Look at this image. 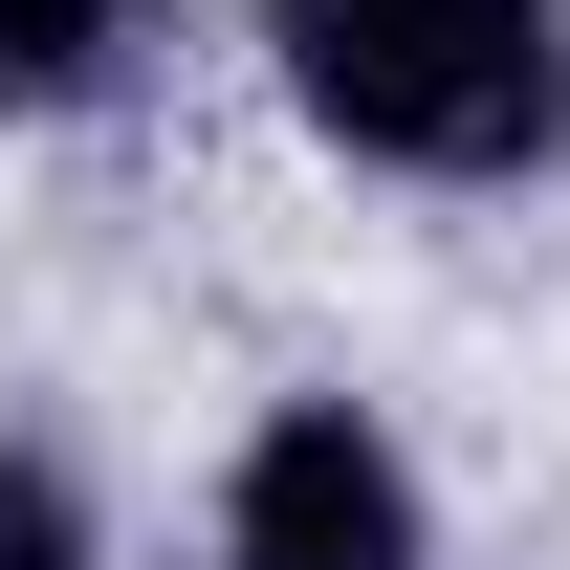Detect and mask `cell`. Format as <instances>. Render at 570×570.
<instances>
[{
  "instance_id": "1",
  "label": "cell",
  "mask_w": 570,
  "mask_h": 570,
  "mask_svg": "<svg viewBox=\"0 0 570 570\" xmlns=\"http://www.w3.org/2000/svg\"><path fill=\"white\" fill-rule=\"evenodd\" d=\"M285 110L395 176H527L570 132V0H264Z\"/></svg>"
},
{
  "instance_id": "2",
  "label": "cell",
  "mask_w": 570,
  "mask_h": 570,
  "mask_svg": "<svg viewBox=\"0 0 570 570\" xmlns=\"http://www.w3.org/2000/svg\"><path fill=\"white\" fill-rule=\"evenodd\" d=\"M219 570H417V483H395V439L352 395H307V417L242 439V527Z\"/></svg>"
},
{
  "instance_id": "3",
  "label": "cell",
  "mask_w": 570,
  "mask_h": 570,
  "mask_svg": "<svg viewBox=\"0 0 570 570\" xmlns=\"http://www.w3.org/2000/svg\"><path fill=\"white\" fill-rule=\"evenodd\" d=\"M132 67V0H0V110H88Z\"/></svg>"
},
{
  "instance_id": "4",
  "label": "cell",
  "mask_w": 570,
  "mask_h": 570,
  "mask_svg": "<svg viewBox=\"0 0 570 570\" xmlns=\"http://www.w3.org/2000/svg\"><path fill=\"white\" fill-rule=\"evenodd\" d=\"M0 570H88V504H67V461H22V439H0Z\"/></svg>"
}]
</instances>
